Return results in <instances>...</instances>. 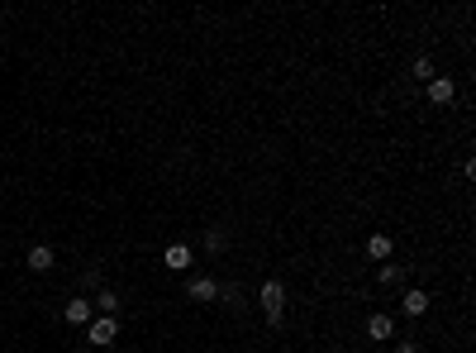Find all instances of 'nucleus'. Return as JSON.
I'll list each match as a JSON object with an SVG mask.
<instances>
[{"label": "nucleus", "instance_id": "16", "mask_svg": "<svg viewBox=\"0 0 476 353\" xmlns=\"http://www.w3.org/2000/svg\"><path fill=\"white\" fill-rule=\"evenodd\" d=\"M396 353H419V344H400V349Z\"/></svg>", "mask_w": 476, "mask_h": 353}, {"label": "nucleus", "instance_id": "2", "mask_svg": "<svg viewBox=\"0 0 476 353\" xmlns=\"http://www.w3.org/2000/svg\"><path fill=\"white\" fill-rule=\"evenodd\" d=\"M114 334H119V320H114V315H96L91 329H86V339H91V344H101V349L114 344Z\"/></svg>", "mask_w": 476, "mask_h": 353}, {"label": "nucleus", "instance_id": "1", "mask_svg": "<svg viewBox=\"0 0 476 353\" xmlns=\"http://www.w3.org/2000/svg\"><path fill=\"white\" fill-rule=\"evenodd\" d=\"M258 301H262V310H267V320H272V325H281V320H286V287H281L276 277H272V282H262Z\"/></svg>", "mask_w": 476, "mask_h": 353}, {"label": "nucleus", "instance_id": "12", "mask_svg": "<svg viewBox=\"0 0 476 353\" xmlns=\"http://www.w3.org/2000/svg\"><path fill=\"white\" fill-rule=\"evenodd\" d=\"M200 244H205V253H219V248L229 244V234H224V229H205V239H200Z\"/></svg>", "mask_w": 476, "mask_h": 353}, {"label": "nucleus", "instance_id": "9", "mask_svg": "<svg viewBox=\"0 0 476 353\" xmlns=\"http://www.w3.org/2000/svg\"><path fill=\"white\" fill-rule=\"evenodd\" d=\"M48 268H53V248L34 244V248H29V272H48Z\"/></svg>", "mask_w": 476, "mask_h": 353}, {"label": "nucleus", "instance_id": "13", "mask_svg": "<svg viewBox=\"0 0 476 353\" xmlns=\"http://www.w3.org/2000/svg\"><path fill=\"white\" fill-rule=\"evenodd\" d=\"M381 282H386V287L405 282V268H400V263H381Z\"/></svg>", "mask_w": 476, "mask_h": 353}, {"label": "nucleus", "instance_id": "14", "mask_svg": "<svg viewBox=\"0 0 476 353\" xmlns=\"http://www.w3.org/2000/svg\"><path fill=\"white\" fill-rule=\"evenodd\" d=\"M219 301H224L229 310H243V305H238V301H243V291H238V287H219Z\"/></svg>", "mask_w": 476, "mask_h": 353}, {"label": "nucleus", "instance_id": "5", "mask_svg": "<svg viewBox=\"0 0 476 353\" xmlns=\"http://www.w3.org/2000/svg\"><path fill=\"white\" fill-rule=\"evenodd\" d=\"M391 248H396V244H391V234H371V239H367V258H371V263H391Z\"/></svg>", "mask_w": 476, "mask_h": 353}, {"label": "nucleus", "instance_id": "10", "mask_svg": "<svg viewBox=\"0 0 476 353\" xmlns=\"http://www.w3.org/2000/svg\"><path fill=\"white\" fill-rule=\"evenodd\" d=\"M367 334L371 339H391L396 334V320L391 315H367Z\"/></svg>", "mask_w": 476, "mask_h": 353}, {"label": "nucleus", "instance_id": "7", "mask_svg": "<svg viewBox=\"0 0 476 353\" xmlns=\"http://www.w3.org/2000/svg\"><path fill=\"white\" fill-rule=\"evenodd\" d=\"M400 310H405V315H424V310H429V291L410 287V291H405V301H400Z\"/></svg>", "mask_w": 476, "mask_h": 353}, {"label": "nucleus", "instance_id": "3", "mask_svg": "<svg viewBox=\"0 0 476 353\" xmlns=\"http://www.w3.org/2000/svg\"><path fill=\"white\" fill-rule=\"evenodd\" d=\"M186 296L200 301V305H210V301H219V282H214V277H191V282H186Z\"/></svg>", "mask_w": 476, "mask_h": 353}, {"label": "nucleus", "instance_id": "6", "mask_svg": "<svg viewBox=\"0 0 476 353\" xmlns=\"http://www.w3.org/2000/svg\"><path fill=\"white\" fill-rule=\"evenodd\" d=\"M67 320H72V325H91V320H96V305H91V301H67Z\"/></svg>", "mask_w": 476, "mask_h": 353}, {"label": "nucleus", "instance_id": "4", "mask_svg": "<svg viewBox=\"0 0 476 353\" xmlns=\"http://www.w3.org/2000/svg\"><path fill=\"white\" fill-rule=\"evenodd\" d=\"M452 96H457L452 77H433V82H429V101H433V106H448Z\"/></svg>", "mask_w": 476, "mask_h": 353}, {"label": "nucleus", "instance_id": "8", "mask_svg": "<svg viewBox=\"0 0 476 353\" xmlns=\"http://www.w3.org/2000/svg\"><path fill=\"white\" fill-rule=\"evenodd\" d=\"M191 258H195V253H191L186 244H172L167 253H162V263H167V268H177V272H186V268H191Z\"/></svg>", "mask_w": 476, "mask_h": 353}, {"label": "nucleus", "instance_id": "11", "mask_svg": "<svg viewBox=\"0 0 476 353\" xmlns=\"http://www.w3.org/2000/svg\"><path fill=\"white\" fill-rule=\"evenodd\" d=\"M91 305H96L101 315H114V310H119V296H114V291H105V287H101V296L91 301Z\"/></svg>", "mask_w": 476, "mask_h": 353}, {"label": "nucleus", "instance_id": "15", "mask_svg": "<svg viewBox=\"0 0 476 353\" xmlns=\"http://www.w3.org/2000/svg\"><path fill=\"white\" fill-rule=\"evenodd\" d=\"M410 72H415L419 82H433V62H429V57H415V67H410Z\"/></svg>", "mask_w": 476, "mask_h": 353}]
</instances>
